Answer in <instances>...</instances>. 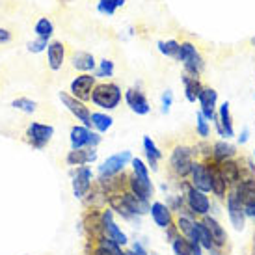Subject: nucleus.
Instances as JSON below:
<instances>
[{
  "label": "nucleus",
  "mask_w": 255,
  "mask_h": 255,
  "mask_svg": "<svg viewBox=\"0 0 255 255\" xmlns=\"http://www.w3.org/2000/svg\"><path fill=\"white\" fill-rule=\"evenodd\" d=\"M130 166H132V173L127 175V190L134 194L136 198L151 201L153 194H155V186H153V181L149 175V166L138 156H132Z\"/></svg>",
  "instance_id": "f257e3e1"
},
{
  "label": "nucleus",
  "mask_w": 255,
  "mask_h": 255,
  "mask_svg": "<svg viewBox=\"0 0 255 255\" xmlns=\"http://www.w3.org/2000/svg\"><path fill=\"white\" fill-rule=\"evenodd\" d=\"M198 160V153H196V147L192 145H186V143H179L171 149L170 153V160H168V168H170V173L175 179L183 181V179L190 177V171L194 162Z\"/></svg>",
  "instance_id": "f03ea898"
},
{
  "label": "nucleus",
  "mask_w": 255,
  "mask_h": 255,
  "mask_svg": "<svg viewBox=\"0 0 255 255\" xmlns=\"http://www.w3.org/2000/svg\"><path fill=\"white\" fill-rule=\"evenodd\" d=\"M179 190H181V196H184L186 209H188V213H190L194 218H203L207 214H211L213 199L209 198V194L198 190V188H194L188 179H183V181L179 183Z\"/></svg>",
  "instance_id": "7ed1b4c3"
},
{
  "label": "nucleus",
  "mask_w": 255,
  "mask_h": 255,
  "mask_svg": "<svg viewBox=\"0 0 255 255\" xmlns=\"http://www.w3.org/2000/svg\"><path fill=\"white\" fill-rule=\"evenodd\" d=\"M123 93L116 82H97L92 92V103L101 110H114L120 107Z\"/></svg>",
  "instance_id": "20e7f679"
},
{
  "label": "nucleus",
  "mask_w": 255,
  "mask_h": 255,
  "mask_svg": "<svg viewBox=\"0 0 255 255\" xmlns=\"http://www.w3.org/2000/svg\"><path fill=\"white\" fill-rule=\"evenodd\" d=\"M101 140H103V136L97 130H92V128L84 127V125H73L71 130H69L71 149H86V147L97 149Z\"/></svg>",
  "instance_id": "39448f33"
},
{
  "label": "nucleus",
  "mask_w": 255,
  "mask_h": 255,
  "mask_svg": "<svg viewBox=\"0 0 255 255\" xmlns=\"http://www.w3.org/2000/svg\"><path fill=\"white\" fill-rule=\"evenodd\" d=\"M132 160V153L130 151H121V153H116V155L108 156L105 162L99 166V179H108V177H116L125 171V166L130 164Z\"/></svg>",
  "instance_id": "423d86ee"
},
{
  "label": "nucleus",
  "mask_w": 255,
  "mask_h": 255,
  "mask_svg": "<svg viewBox=\"0 0 255 255\" xmlns=\"http://www.w3.org/2000/svg\"><path fill=\"white\" fill-rule=\"evenodd\" d=\"M60 101L73 114V118L77 121H80V125L92 128V110H90V107H86V103H82L77 97H73L71 93L67 92H60Z\"/></svg>",
  "instance_id": "0eeeda50"
},
{
  "label": "nucleus",
  "mask_w": 255,
  "mask_h": 255,
  "mask_svg": "<svg viewBox=\"0 0 255 255\" xmlns=\"http://www.w3.org/2000/svg\"><path fill=\"white\" fill-rule=\"evenodd\" d=\"M101 227H103V235L114 241L116 244H120L121 248H125L128 244V239L127 235L121 231V227L116 224V220H114V211L108 207V209H103L101 211Z\"/></svg>",
  "instance_id": "6e6552de"
},
{
  "label": "nucleus",
  "mask_w": 255,
  "mask_h": 255,
  "mask_svg": "<svg viewBox=\"0 0 255 255\" xmlns=\"http://www.w3.org/2000/svg\"><path fill=\"white\" fill-rule=\"evenodd\" d=\"M54 136V127L47 123H30L26 128V140L34 149H45Z\"/></svg>",
  "instance_id": "1a4fd4ad"
},
{
  "label": "nucleus",
  "mask_w": 255,
  "mask_h": 255,
  "mask_svg": "<svg viewBox=\"0 0 255 255\" xmlns=\"http://www.w3.org/2000/svg\"><path fill=\"white\" fill-rule=\"evenodd\" d=\"M226 209H227V218L231 222V226L237 231H242L246 227V213H244V203L241 201V198L235 194V190L231 188L226 198Z\"/></svg>",
  "instance_id": "9d476101"
},
{
  "label": "nucleus",
  "mask_w": 255,
  "mask_h": 255,
  "mask_svg": "<svg viewBox=\"0 0 255 255\" xmlns=\"http://www.w3.org/2000/svg\"><path fill=\"white\" fill-rule=\"evenodd\" d=\"M73 175V196L77 199H84L93 188V171L88 166L82 168H75L71 171Z\"/></svg>",
  "instance_id": "9b49d317"
},
{
  "label": "nucleus",
  "mask_w": 255,
  "mask_h": 255,
  "mask_svg": "<svg viewBox=\"0 0 255 255\" xmlns=\"http://www.w3.org/2000/svg\"><path fill=\"white\" fill-rule=\"evenodd\" d=\"M207 164H209V170H211V194L214 198L220 199V201H226L227 194L231 190V186L227 184L226 177L222 175L220 171V164L214 162L213 158H205Z\"/></svg>",
  "instance_id": "f8f14e48"
},
{
  "label": "nucleus",
  "mask_w": 255,
  "mask_h": 255,
  "mask_svg": "<svg viewBox=\"0 0 255 255\" xmlns=\"http://www.w3.org/2000/svg\"><path fill=\"white\" fill-rule=\"evenodd\" d=\"M95 84L97 82H95V77H93L92 73H82V75H78L71 82L69 92H71L73 97L80 99L82 103H88V101H92V92Z\"/></svg>",
  "instance_id": "ddd939ff"
},
{
  "label": "nucleus",
  "mask_w": 255,
  "mask_h": 255,
  "mask_svg": "<svg viewBox=\"0 0 255 255\" xmlns=\"http://www.w3.org/2000/svg\"><path fill=\"white\" fill-rule=\"evenodd\" d=\"M229 103H222L218 107L216 118H214V127L218 136H222V140H229L235 136V127H233V118H231V110H229Z\"/></svg>",
  "instance_id": "4468645a"
},
{
  "label": "nucleus",
  "mask_w": 255,
  "mask_h": 255,
  "mask_svg": "<svg viewBox=\"0 0 255 255\" xmlns=\"http://www.w3.org/2000/svg\"><path fill=\"white\" fill-rule=\"evenodd\" d=\"M188 181L192 183L194 188L205 192V194H211V170H209L207 160H196L194 162Z\"/></svg>",
  "instance_id": "2eb2a0df"
},
{
  "label": "nucleus",
  "mask_w": 255,
  "mask_h": 255,
  "mask_svg": "<svg viewBox=\"0 0 255 255\" xmlns=\"http://www.w3.org/2000/svg\"><path fill=\"white\" fill-rule=\"evenodd\" d=\"M123 99L128 105V108L138 116H147L151 112V105H149L147 97L138 88H128L127 92L123 93Z\"/></svg>",
  "instance_id": "dca6fc26"
},
{
  "label": "nucleus",
  "mask_w": 255,
  "mask_h": 255,
  "mask_svg": "<svg viewBox=\"0 0 255 255\" xmlns=\"http://www.w3.org/2000/svg\"><path fill=\"white\" fill-rule=\"evenodd\" d=\"M149 214L155 222V226L160 227V229H168L170 226L175 224V214L171 213V209L164 201H153Z\"/></svg>",
  "instance_id": "f3484780"
},
{
  "label": "nucleus",
  "mask_w": 255,
  "mask_h": 255,
  "mask_svg": "<svg viewBox=\"0 0 255 255\" xmlns=\"http://www.w3.org/2000/svg\"><path fill=\"white\" fill-rule=\"evenodd\" d=\"M199 112L205 116L207 121H214V118H216V103H218V92L214 90V88H209V86H205L203 88V92H201V95H199Z\"/></svg>",
  "instance_id": "a211bd4d"
},
{
  "label": "nucleus",
  "mask_w": 255,
  "mask_h": 255,
  "mask_svg": "<svg viewBox=\"0 0 255 255\" xmlns=\"http://www.w3.org/2000/svg\"><path fill=\"white\" fill-rule=\"evenodd\" d=\"M97 160V149L86 147V149H71L67 156H65V162L71 168H82L86 164H92Z\"/></svg>",
  "instance_id": "6ab92c4d"
},
{
  "label": "nucleus",
  "mask_w": 255,
  "mask_h": 255,
  "mask_svg": "<svg viewBox=\"0 0 255 255\" xmlns=\"http://www.w3.org/2000/svg\"><path fill=\"white\" fill-rule=\"evenodd\" d=\"M203 224H205V227L209 229V233H211V237H213L214 241V246L216 248H226L227 244V231L224 229V226L220 224L218 220L214 218V216H211V214H207V216H203V218H199Z\"/></svg>",
  "instance_id": "aec40b11"
},
{
  "label": "nucleus",
  "mask_w": 255,
  "mask_h": 255,
  "mask_svg": "<svg viewBox=\"0 0 255 255\" xmlns=\"http://www.w3.org/2000/svg\"><path fill=\"white\" fill-rule=\"evenodd\" d=\"M47 60H49V67L52 71H60L62 69V65H64V60H65V45L62 41H54L49 43V47H47Z\"/></svg>",
  "instance_id": "412c9836"
},
{
  "label": "nucleus",
  "mask_w": 255,
  "mask_h": 255,
  "mask_svg": "<svg viewBox=\"0 0 255 255\" xmlns=\"http://www.w3.org/2000/svg\"><path fill=\"white\" fill-rule=\"evenodd\" d=\"M211 158L218 164L226 162V160H231V158H237V147H235L233 143L227 142V140H218V142L213 143Z\"/></svg>",
  "instance_id": "4be33fe9"
},
{
  "label": "nucleus",
  "mask_w": 255,
  "mask_h": 255,
  "mask_svg": "<svg viewBox=\"0 0 255 255\" xmlns=\"http://www.w3.org/2000/svg\"><path fill=\"white\" fill-rule=\"evenodd\" d=\"M220 171L222 175L226 177L227 184L233 188L235 184L242 179V170H241V160L239 158H231V160H226V162L220 164Z\"/></svg>",
  "instance_id": "5701e85b"
},
{
  "label": "nucleus",
  "mask_w": 255,
  "mask_h": 255,
  "mask_svg": "<svg viewBox=\"0 0 255 255\" xmlns=\"http://www.w3.org/2000/svg\"><path fill=\"white\" fill-rule=\"evenodd\" d=\"M235 194L241 198L242 203H254L255 201V177H242L233 186Z\"/></svg>",
  "instance_id": "b1692460"
},
{
  "label": "nucleus",
  "mask_w": 255,
  "mask_h": 255,
  "mask_svg": "<svg viewBox=\"0 0 255 255\" xmlns=\"http://www.w3.org/2000/svg\"><path fill=\"white\" fill-rule=\"evenodd\" d=\"M181 82H183V88H184V97L188 103H196L199 99V95L203 92V88L205 86L201 84V80L199 78H194L190 75H186L184 73L183 77H181Z\"/></svg>",
  "instance_id": "393cba45"
},
{
  "label": "nucleus",
  "mask_w": 255,
  "mask_h": 255,
  "mask_svg": "<svg viewBox=\"0 0 255 255\" xmlns=\"http://www.w3.org/2000/svg\"><path fill=\"white\" fill-rule=\"evenodd\" d=\"M143 151H145V158H147V166L153 171L158 170V162L164 158V153L156 147V143L151 140V136H143Z\"/></svg>",
  "instance_id": "a878e982"
},
{
  "label": "nucleus",
  "mask_w": 255,
  "mask_h": 255,
  "mask_svg": "<svg viewBox=\"0 0 255 255\" xmlns=\"http://www.w3.org/2000/svg\"><path fill=\"white\" fill-rule=\"evenodd\" d=\"M73 67L77 71H82V73H93L97 69V62H95L92 52L78 50V52L73 54Z\"/></svg>",
  "instance_id": "bb28decb"
},
{
  "label": "nucleus",
  "mask_w": 255,
  "mask_h": 255,
  "mask_svg": "<svg viewBox=\"0 0 255 255\" xmlns=\"http://www.w3.org/2000/svg\"><path fill=\"white\" fill-rule=\"evenodd\" d=\"M183 67L186 75H190V77H194V78H199V75L205 69V60H203V56L199 54V50H198V52L192 54L188 60H184Z\"/></svg>",
  "instance_id": "cd10ccee"
},
{
  "label": "nucleus",
  "mask_w": 255,
  "mask_h": 255,
  "mask_svg": "<svg viewBox=\"0 0 255 255\" xmlns=\"http://www.w3.org/2000/svg\"><path fill=\"white\" fill-rule=\"evenodd\" d=\"M112 125H114L112 116H108V114H105V112H92V127L95 128L99 134L107 132Z\"/></svg>",
  "instance_id": "c85d7f7f"
},
{
  "label": "nucleus",
  "mask_w": 255,
  "mask_h": 255,
  "mask_svg": "<svg viewBox=\"0 0 255 255\" xmlns=\"http://www.w3.org/2000/svg\"><path fill=\"white\" fill-rule=\"evenodd\" d=\"M156 47H158V50L162 52L164 56L168 58H173V60H177L179 58V50H181V43L177 41V39H168V41H160L156 43Z\"/></svg>",
  "instance_id": "c756f323"
},
{
  "label": "nucleus",
  "mask_w": 255,
  "mask_h": 255,
  "mask_svg": "<svg viewBox=\"0 0 255 255\" xmlns=\"http://www.w3.org/2000/svg\"><path fill=\"white\" fill-rule=\"evenodd\" d=\"M34 32H36L37 37H45V39H50L52 32H54V24H52V21H50V19H47V17H41V19L36 22V26H34Z\"/></svg>",
  "instance_id": "7c9ffc66"
},
{
  "label": "nucleus",
  "mask_w": 255,
  "mask_h": 255,
  "mask_svg": "<svg viewBox=\"0 0 255 255\" xmlns=\"http://www.w3.org/2000/svg\"><path fill=\"white\" fill-rule=\"evenodd\" d=\"M123 4H125V0H99L97 2V11H99L101 15H114L116 13V9L118 7H123Z\"/></svg>",
  "instance_id": "2f4dec72"
},
{
  "label": "nucleus",
  "mask_w": 255,
  "mask_h": 255,
  "mask_svg": "<svg viewBox=\"0 0 255 255\" xmlns=\"http://www.w3.org/2000/svg\"><path fill=\"white\" fill-rule=\"evenodd\" d=\"M11 107H13L15 110H21V112H24V114H32V112H36L37 103L28 99V97H17V99L11 101Z\"/></svg>",
  "instance_id": "473e14b6"
},
{
  "label": "nucleus",
  "mask_w": 255,
  "mask_h": 255,
  "mask_svg": "<svg viewBox=\"0 0 255 255\" xmlns=\"http://www.w3.org/2000/svg\"><path fill=\"white\" fill-rule=\"evenodd\" d=\"M171 250H173V255H192L190 241L184 239L183 235H179L177 239L171 242Z\"/></svg>",
  "instance_id": "72a5a7b5"
},
{
  "label": "nucleus",
  "mask_w": 255,
  "mask_h": 255,
  "mask_svg": "<svg viewBox=\"0 0 255 255\" xmlns=\"http://www.w3.org/2000/svg\"><path fill=\"white\" fill-rule=\"evenodd\" d=\"M196 132L201 140H207L209 136H211V125H209V121L205 120V116L199 112L196 114Z\"/></svg>",
  "instance_id": "f704fd0d"
},
{
  "label": "nucleus",
  "mask_w": 255,
  "mask_h": 255,
  "mask_svg": "<svg viewBox=\"0 0 255 255\" xmlns=\"http://www.w3.org/2000/svg\"><path fill=\"white\" fill-rule=\"evenodd\" d=\"M93 77L95 78H112L114 77V62L112 60H101L99 65H97V69L93 73Z\"/></svg>",
  "instance_id": "c9c22d12"
},
{
  "label": "nucleus",
  "mask_w": 255,
  "mask_h": 255,
  "mask_svg": "<svg viewBox=\"0 0 255 255\" xmlns=\"http://www.w3.org/2000/svg\"><path fill=\"white\" fill-rule=\"evenodd\" d=\"M198 52V49H196V45L190 41H183L181 43V50H179V58L177 62H181L183 64L184 60H188V58L192 56V54H196Z\"/></svg>",
  "instance_id": "e433bc0d"
},
{
  "label": "nucleus",
  "mask_w": 255,
  "mask_h": 255,
  "mask_svg": "<svg viewBox=\"0 0 255 255\" xmlns=\"http://www.w3.org/2000/svg\"><path fill=\"white\" fill-rule=\"evenodd\" d=\"M49 39H45V37H37V39H34V41L28 43V50L30 52H41V50H45L47 47H49Z\"/></svg>",
  "instance_id": "4c0bfd02"
},
{
  "label": "nucleus",
  "mask_w": 255,
  "mask_h": 255,
  "mask_svg": "<svg viewBox=\"0 0 255 255\" xmlns=\"http://www.w3.org/2000/svg\"><path fill=\"white\" fill-rule=\"evenodd\" d=\"M171 103H173V92H171V90H166V92L162 93V114L170 112Z\"/></svg>",
  "instance_id": "58836bf2"
},
{
  "label": "nucleus",
  "mask_w": 255,
  "mask_h": 255,
  "mask_svg": "<svg viewBox=\"0 0 255 255\" xmlns=\"http://www.w3.org/2000/svg\"><path fill=\"white\" fill-rule=\"evenodd\" d=\"M127 254L128 255H149V252L143 248L142 242H134V244H132V248L127 250Z\"/></svg>",
  "instance_id": "ea45409f"
},
{
  "label": "nucleus",
  "mask_w": 255,
  "mask_h": 255,
  "mask_svg": "<svg viewBox=\"0 0 255 255\" xmlns=\"http://www.w3.org/2000/svg\"><path fill=\"white\" fill-rule=\"evenodd\" d=\"M164 231H166V242H170V244L173 241H175V239H177L179 235H181V233H179V229H177V226H175V224H173V226H170L168 229H164Z\"/></svg>",
  "instance_id": "a19ab883"
},
{
  "label": "nucleus",
  "mask_w": 255,
  "mask_h": 255,
  "mask_svg": "<svg viewBox=\"0 0 255 255\" xmlns=\"http://www.w3.org/2000/svg\"><path fill=\"white\" fill-rule=\"evenodd\" d=\"M244 213H246V218L255 222V201L254 203H244Z\"/></svg>",
  "instance_id": "79ce46f5"
},
{
  "label": "nucleus",
  "mask_w": 255,
  "mask_h": 255,
  "mask_svg": "<svg viewBox=\"0 0 255 255\" xmlns=\"http://www.w3.org/2000/svg\"><path fill=\"white\" fill-rule=\"evenodd\" d=\"M192 246V255H203L205 254V250L201 248V244L199 242H190Z\"/></svg>",
  "instance_id": "37998d69"
},
{
  "label": "nucleus",
  "mask_w": 255,
  "mask_h": 255,
  "mask_svg": "<svg viewBox=\"0 0 255 255\" xmlns=\"http://www.w3.org/2000/svg\"><path fill=\"white\" fill-rule=\"evenodd\" d=\"M9 41H11V34H9L6 28H0V45H2V43H9Z\"/></svg>",
  "instance_id": "c03bdc74"
},
{
  "label": "nucleus",
  "mask_w": 255,
  "mask_h": 255,
  "mask_svg": "<svg viewBox=\"0 0 255 255\" xmlns=\"http://www.w3.org/2000/svg\"><path fill=\"white\" fill-rule=\"evenodd\" d=\"M248 138H250V130H248V127H244V128H242V134L239 136V143H241V145H244V143L248 142Z\"/></svg>",
  "instance_id": "a18cd8bd"
},
{
  "label": "nucleus",
  "mask_w": 255,
  "mask_h": 255,
  "mask_svg": "<svg viewBox=\"0 0 255 255\" xmlns=\"http://www.w3.org/2000/svg\"><path fill=\"white\" fill-rule=\"evenodd\" d=\"M209 255H224V250L222 248H213L211 252H207Z\"/></svg>",
  "instance_id": "49530a36"
},
{
  "label": "nucleus",
  "mask_w": 255,
  "mask_h": 255,
  "mask_svg": "<svg viewBox=\"0 0 255 255\" xmlns=\"http://www.w3.org/2000/svg\"><path fill=\"white\" fill-rule=\"evenodd\" d=\"M252 255H255V233H254V241H252Z\"/></svg>",
  "instance_id": "de8ad7c7"
},
{
  "label": "nucleus",
  "mask_w": 255,
  "mask_h": 255,
  "mask_svg": "<svg viewBox=\"0 0 255 255\" xmlns=\"http://www.w3.org/2000/svg\"><path fill=\"white\" fill-rule=\"evenodd\" d=\"M250 43H252V45H254V47H255V36L252 37V39H250Z\"/></svg>",
  "instance_id": "09e8293b"
},
{
  "label": "nucleus",
  "mask_w": 255,
  "mask_h": 255,
  "mask_svg": "<svg viewBox=\"0 0 255 255\" xmlns=\"http://www.w3.org/2000/svg\"><path fill=\"white\" fill-rule=\"evenodd\" d=\"M254 160H255V151H254Z\"/></svg>",
  "instance_id": "8fccbe9b"
},
{
  "label": "nucleus",
  "mask_w": 255,
  "mask_h": 255,
  "mask_svg": "<svg viewBox=\"0 0 255 255\" xmlns=\"http://www.w3.org/2000/svg\"><path fill=\"white\" fill-rule=\"evenodd\" d=\"M149 255H158V254H149Z\"/></svg>",
  "instance_id": "3c124183"
}]
</instances>
